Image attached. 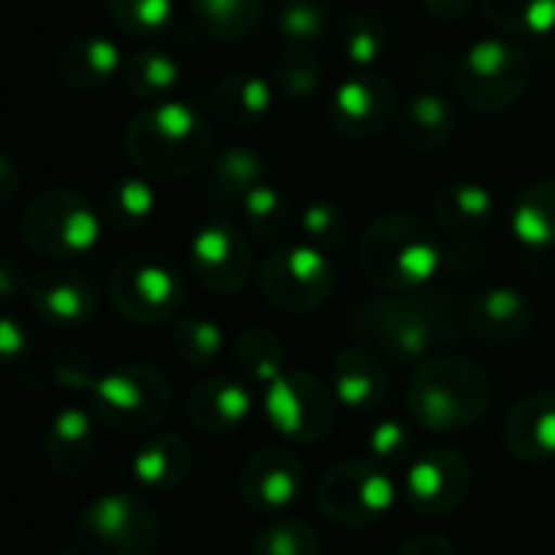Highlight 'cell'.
Masks as SVG:
<instances>
[{"label":"cell","instance_id":"6da1fadb","mask_svg":"<svg viewBox=\"0 0 555 555\" xmlns=\"http://www.w3.org/2000/svg\"><path fill=\"white\" fill-rule=\"evenodd\" d=\"M345 328L371 348L397 361H429L442 345H455L468 332V306L455 293L416 289L358 299Z\"/></svg>","mask_w":555,"mask_h":555},{"label":"cell","instance_id":"7a4b0ae2","mask_svg":"<svg viewBox=\"0 0 555 555\" xmlns=\"http://www.w3.org/2000/svg\"><path fill=\"white\" fill-rule=\"evenodd\" d=\"M124 153L140 176L156 182L189 179L211 166L215 133L195 104L166 98L143 104L124 127Z\"/></svg>","mask_w":555,"mask_h":555},{"label":"cell","instance_id":"3957f363","mask_svg":"<svg viewBox=\"0 0 555 555\" xmlns=\"http://www.w3.org/2000/svg\"><path fill=\"white\" fill-rule=\"evenodd\" d=\"M358 260L377 289L416 293L446 270V244L426 218L390 211L367 224Z\"/></svg>","mask_w":555,"mask_h":555},{"label":"cell","instance_id":"277c9868","mask_svg":"<svg viewBox=\"0 0 555 555\" xmlns=\"http://www.w3.org/2000/svg\"><path fill=\"white\" fill-rule=\"evenodd\" d=\"M494 384L468 358L439 354L420 361L406 384V406L426 433H465L491 406Z\"/></svg>","mask_w":555,"mask_h":555},{"label":"cell","instance_id":"5b68a950","mask_svg":"<svg viewBox=\"0 0 555 555\" xmlns=\"http://www.w3.org/2000/svg\"><path fill=\"white\" fill-rule=\"evenodd\" d=\"M104 215L75 189H42L20 215V241L42 260H72L101 241Z\"/></svg>","mask_w":555,"mask_h":555},{"label":"cell","instance_id":"8992f818","mask_svg":"<svg viewBox=\"0 0 555 555\" xmlns=\"http://www.w3.org/2000/svg\"><path fill=\"white\" fill-rule=\"evenodd\" d=\"M172 410V387L169 380L140 361L120 364L98 377L91 390V413L94 420L120 436H137L156 429Z\"/></svg>","mask_w":555,"mask_h":555},{"label":"cell","instance_id":"52a82bcc","mask_svg":"<svg viewBox=\"0 0 555 555\" xmlns=\"http://www.w3.org/2000/svg\"><path fill=\"white\" fill-rule=\"evenodd\" d=\"M75 540L85 555H153L163 540V524L146 501L114 491L85 504Z\"/></svg>","mask_w":555,"mask_h":555},{"label":"cell","instance_id":"ba28073f","mask_svg":"<svg viewBox=\"0 0 555 555\" xmlns=\"http://www.w3.org/2000/svg\"><path fill=\"white\" fill-rule=\"evenodd\" d=\"M533 81L530 55L507 39H478L455 68L459 98L478 114L514 107Z\"/></svg>","mask_w":555,"mask_h":555},{"label":"cell","instance_id":"9c48e42d","mask_svg":"<svg viewBox=\"0 0 555 555\" xmlns=\"http://www.w3.org/2000/svg\"><path fill=\"white\" fill-rule=\"evenodd\" d=\"M107 302L137 325L169 322L185 302V280L163 254H130L111 270Z\"/></svg>","mask_w":555,"mask_h":555},{"label":"cell","instance_id":"30bf717a","mask_svg":"<svg viewBox=\"0 0 555 555\" xmlns=\"http://www.w3.org/2000/svg\"><path fill=\"white\" fill-rule=\"evenodd\" d=\"M335 263L332 254L296 241L283 244L273 254H267L260 267V293L263 299L289 315H306L312 309H322L332 299L335 289Z\"/></svg>","mask_w":555,"mask_h":555},{"label":"cell","instance_id":"8fae6325","mask_svg":"<svg viewBox=\"0 0 555 555\" xmlns=\"http://www.w3.org/2000/svg\"><path fill=\"white\" fill-rule=\"evenodd\" d=\"M397 501V488L390 475L377 462L351 459L325 472L315 488L319 514L345 530H364L377 524Z\"/></svg>","mask_w":555,"mask_h":555},{"label":"cell","instance_id":"7c38bea8","mask_svg":"<svg viewBox=\"0 0 555 555\" xmlns=\"http://www.w3.org/2000/svg\"><path fill=\"white\" fill-rule=\"evenodd\" d=\"M338 397L309 371H286L263 390L267 423L289 442H319L335 426Z\"/></svg>","mask_w":555,"mask_h":555},{"label":"cell","instance_id":"4fadbf2b","mask_svg":"<svg viewBox=\"0 0 555 555\" xmlns=\"http://www.w3.org/2000/svg\"><path fill=\"white\" fill-rule=\"evenodd\" d=\"M397 120V88L374 68H358L338 81L328 101V124L345 140H371Z\"/></svg>","mask_w":555,"mask_h":555},{"label":"cell","instance_id":"5bb4252c","mask_svg":"<svg viewBox=\"0 0 555 555\" xmlns=\"http://www.w3.org/2000/svg\"><path fill=\"white\" fill-rule=\"evenodd\" d=\"M189 270L208 293H241L254 276V247L241 228L208 221L189 241Z\"/></svg>","mask_w":555,"mask_h":555},{"label":"cell","instance_id":"9a60e30c","mask_svg":"<svg viewBox=\"0 0 555 555\" xmlns=\"http://www.w3.org/2000/svg\"><path fill=\"white\" fill-rule=\"evenodd\" d=\"M472 494V465L459 449H426L406 468V501L420 517H449Z\"/></svg>","mask_w":555,"mask_h":555},{"label":"cell","instance_id":"2e32d148","mask_svg":"<svg viewBox=\"0 0 555 555\" xmlns=\"http://www.w3.org/2000/svg\"><path fill=\"white\" fill-rule=\"evenodd\" d=\"M26 299L36 319L55 328H81L94 319L101 306V293L94 280L85 270H75L65 263L39 270L26 286Z\"/></svg>","mask_w":555,"mask_h":555},{"label":"cell","instance_id":"e0dca14e","mask_svg":"<svg viewBox=\"0 0 555 555\" xmlns=\"http://www.w3.org/2000/svg\"><path fill=\"white\" fill-rule=\"evenodd\" d=\"M237 491L244 498L247 507L263 511V514H276L286 511L289 504H296L306 491V468L302 462L280 446H267L257 449L237 478Z\"/></svg>","mask_w":555,"mask_h":555},{"label":"cell","instance_id":"ac0fdd59","mask_svg":"<svg viewBox=\"0 0 555 555\" xmlns=\"http://www.w3.org/2000/svg\"><path fill=\"white\" fill-rule=\"evenodd\" d=\"M254 400L250 390L241 377H205L192 387L189 400H185V416L198 433L208 436H224L241 429L250 420Z\"/></svg>","mask_w":555,"mask_h":555},{"label":"cell","instance_id":"d6986e66","mask_svg":"<svg viewBox=\"0 0 555 555\" xmlns=\"http://www.w3.org/2000/svg\"><path fill=\"white\" fill-rule=\"evenodd\" d=\"M124 52L117 49L114 39L98 36V33H81L68 39L55 52V75L65 88L72 91H98L107 81L120 78L124 72Z\"/></svg>","mask_w":555,"mask_h":555},{"label":"cell","instance_id":"ffe728a7","mask_svg":"<svg viewBox=\"0 0 555 555\" xmlns=\"http://www.w3.org/2000/svg\"><path fill=\"white\" fill-rule=\"evenodd\" d=\"M267 182V156L254 146H228L205 169V202L211 211H237L244 198Z\"/></svg>","mask_w":555,"mask_h":555},{"label":"cell","instance_id":"44dd1931","mask_svg":"<svg viewBox=\"0 0 555 555\" xmlns=\"http://www.w3.org/2000/svg\"><path fill=\"white\" fill-rule=\"evenodd\" d=\"M504 446L527 465L555 459V393H527L504 416Z\"/></svg>","mask_w":555,"mask_h":555},{"label":"cell","instance_id":"7402d4cb","mask_svg":"<svg viewBox=\"0 0 555 555\" xmlns=\"http://www.w3.org/2000/svg\"><path fill=\"white\" fill-rule=\"evenodd\" d=\"M390 371L387 364L364 345L345 348L332 361V390L341 406L367 413L387 403L390 397Z\"/></svg>","mask_w":555,"mask_h":555},{"label":"cell","instance_id":"603a6c76","mask_svg":"<svg viewBox=\"0 0 555 555\" xmlns=\"http://www.w3.org/2000/svg\"><path fill=\"white\" fill-rule=\"evenodd\" d=\"M494 215H498L494 192L475 179H455L433 195V218L455 241H475L491 228Z\"/></svg>","mask_w":555,"mask_h":555},{"label":"cell","instance_id":"cb8c5ba5","mask_svg":"<svg viewBox=\"0 0 555 555\" xmlns=\"http://www.w3.org/2000/svg\"><path fill=\"white\" fill-rule=\"evenodd\" d=\"M273 94H276V88L267 78H260L254 72H228L211 85L205 107L218 124L247 130V127H257L270 114Z\"/></svg>","mask_w":555,"mask_h":555},{"label":"cell","instance_id":"d4e9b609","mask_svg":"<svg viewBox=\"0 0 555 555\" xmlns=\"http://www.w3.org/2000/svg\"><path fill=\"white\" fill-rule=\"evenodd\" d=\"M533 302L514 286H494L468 302V332L485 341L511 345L533 328Z\"/></svg>","mask_w":555,"mask_h":555},{"label":"cell","instance_id":"484cf974","mask_svg":"<svg viewBox=\"0 0 555 555\" xmlns=\"http://www.w3.org/2000/svg\"><path fill=\"white\" fill-rule=\"evenodd\" d=\"M42 452L46 462L59 472V475H81L98 452V420L94 413L81 410V406H65L59 410L42 436Z\"/></svg>","mask_w":555,"mask_h":555},{"label":"cell","instance_id":"4316f807","mask_svg":"<svg viewBox=\"0 0 555 555\" xmlns=\"http://www.w3.org/2000/svg\"><path fill=\"white\" fill-rule=\"evenodd\" d=\"M393 130L403 150L436 153L455 130V107L442 91H420L397 111Z\"/></svg>","mask_w":555,"mask_h":555},{"label":"cell","instance_id":"83f0119b","mask_svg":"<svg viewBox=\"0 0 555 555\" xmlns=\"http://www.w3.org/2000/svg\"><path fill=\"white\" fill-rule=\"evenodd\" d=\"M130 475L140 488L172 491V488L185 485L192 475V449L176 433H156L133 452Z\"/></svg>","mask_w":555,"mask_h":555},{"label":"cell","instance_id":"f1b7e54d","mask_svg":"<svg viewBox=\"0 0 555 555\" xmlns=\"http://www.w3.org/2000/svg\"><path fill=\"white\" fill-rule=\"evenodd\" d=\"M120 81L137 101H166L182 81V59L169 46H140L124 59Z\"/></svg>","mask_w":555,"mask_h":555},{"label":"cell","instance_id":"f546056e","mask_svg":"<svg viewBox=\"0 0 555 555\" xmlns=\"http://www.w3.org/2000/svg\"><path fill=\"white\" fill-rule=\"evenodd\" d=\"M156 185L146 176H117L111 179V185L104 189V202H101V215L104 224L117 234H133L140 228H146L156 215Z\"/></svg>","mask_w":555,"mask_h":555},{"label":"cell","instance_id":"4dcf8cb0","mask_svg":"<svg viewBox=\"0 0 555 555\" xmlns=\"http://www.w3.org/2000/svg\"><path fill=\"white\" fill-rule=\"evenodd\" d=\"M514 237L530 250L555 247V179H533L514 202L511 211Z\"/></svg>","mask_w":555,"mask_h":555},{"label":"cell","instance_id":"1f68e13d","mask_svg":"<svg viewBox=\"0 0 555 555\" xmlns=\"http://www.w3.org/2000/svg\"><path fill=\"white\" fill-rule=\"evenodd\" d=\"M231 361L244 384L263 390L286 374V348L270 328H244L231 345Z\"/></svg>","mask_w":555,"mask_h":555},{"label":"cell","instance_id":"d6a6232c","mask_svg":"<svg viewBox=\"0 0 555 555\" xmlns=\"http://www.w3.org/2000/svg\"><path fill=\"white\" fill-rule=\"evenodd\" d=\"M393 29L390 20L374 10V7H354L345 13L341 26H338V46L341 55L358 65V68H371L374 62L384 59V52L390 49Z\"/></svg>","mask_w":555,"mask_h":555},{"label":"cell","instance_id":"836d02e7","mask_svg":"<svg viewBox=\"0 0 555 555\" xmlns=\"http://www.w3.org/2000/svg\"><path fill=\"white\" fill-rule=\"evenodd\" d=\"M325 85V65L309 46H286L273 62V88L293 104H309Z\"/></svg>","mask_w":555,"mask_h":555},{"label":"cell","instance_id":"e575fe53","mask_svg":"<svg viewBox=\"0 0 555 555\" xmlns=\"http://www.w3.org/2000/svg\"><path fill=\"white\" fill-rule=\"evenodd\" d=\"M192 20L218 42H234L254 33L263 0H189Z\"/></svg>","mask_w":555,"mask_h":555},{"label":"cell","instance_id":"d590c367","mask_svg":"<svg viewBox=\"0 0 555 555\" xmlns=\"http://www.w3.org/2000/svg\"><path fill=\"white\" fill-rule=\"evenodd\" d=\"M169 341H172V354L185 367H192V371H205L224 351V332L218 328V322H211L205 315H185V319H179L172 325Z\"/></svg>","mask_w":555,"mask_h":555},{"label":"cell","instance_id":"8d00e7d4","mask_svg":"<svg viewBox=\"0 0 555 555\" xmlns=\"http://www.w3.org/2000/svg\"><path fill=\"white\" fill-rule=\"evenodd\" d=\"M481 13L507 33L546 36L555 29V0H481Z\"/></svg>","mask_w":555,"mask_h":555},{"label":"cell","instance_id":"74e56055","mask_svg":"<svg viewBox=\"0 0 555 555\" xmlns=\"http://www.w3.org/2000/svg\"><path fill=\"white\" fill-rule=\"evenodd\" d=\"M237 215H241V224L260 241H280L289 228V202L273 182L257 185L244 198Z\"/></svg>","mask_w":555,"mask_h":555},{"label":"cell","instance_id":"f35d334b","mask_svg":"<svg viewBox=\"0 0 555 555\" xmlns=\"http://www.w3.org/2000/svg\"><path fill=\"white\" fill-rule=\"evenodd\" d=\"M299 234L306 244H312L325 254H335L351 241V218L338 202L319 198L299 211Z\"/></svg>","mask_w":555,"mask_h":555},{"label":"cell","instance_id":"ab89813d","mask_svg":"<svg viewBox=\"0 0 555 555\" xmlns=\"http://www.w3.org/2000/svg\"><path fill=\"white\" fill-rule=\"evenodd\" d=\"M332 13L325 0H283L276 13V33L289 46H315L328 33Z\"/></svg>","mask_w":555,"mask_h":555},{"label":"cell","instance_id":"60d3db41","mask_svg":"<svg viewBox=\"0 0 555 555\" xmlns=\"http://www.w3.org/2000/svg\"><path fill=\"white\" fill-rule=\"evenodd\" d=\"M107 16L130 36L150 39L176 20V0H104Z\"/></svg>","mask_w":555,"mask_h":555},{"label":"cell","instance_id":"b9f144b4","mask_svg":"<svg viewBox=\"0 0 555 555\" xmlns=\"http://www.w3.org/2000/svg\"><path fill=\"white\" fill-rule=\"evenodd\" d=\"M322 543L302 520H276L250 540V555H319Z\"/></svg>","mask_w":555,"mask_h":555},{"label":"cell","instance_id":"7bdbcfd3","mask_svg":"<svg viewBox=\"0 0 555 555\" xmlns=\"http://www.w3.org/2000/svg\"><path fill=\"white\" fill-rule=\"evenodd\" d=\"M49 377L62 387V390H94L98 384V374H94V358L81 348H55L49 354Z\"/></svg>","mask_w":555,"mask_h":555},{"label":"cell","instance_id":"ee69618b","mask_svg":"<svg viewBox=\"0 0 555 555\" xmlns=\"http://www.w3.org/2000/svg\"><path fill=\"white\" fill-rule=\"evenodd\" d=\"M367 449L374 462H403L413 452V433L400 420H380L367 433Z\"/></svg>","mask_w":555,"mask_h":555},{"label":"cell","instance_id":"f6af8a7d","mask_svg":"<svg viewBox=\"0 0 555 555\" xmlns=\"http://www.w3.org/2000/svg\"><path fill=\"white\" fill-rule=\"evenodd\" d=\"M0 351L10 367H20L23 361H29V332L16 315L0 319Z\"/></svg>","mask_w":555,"mask_h":555},{"label":"cell","instance_id":"bcb514c9","mask_svg":"<svg viewBox=\"0 0 555 555\" xmlns=\"http://www.w3.org/2000/svg\"><path fill=\"white\" fill-rule=\"evenodd\" d=\"M446 270L452 276H478L485 270V254L475 247V241H455L446 247Z\"/></svg>","mask_w":555,"mask_h":555},{"label":"cell","instance_id":"7dc6e473","mask_svg":"<svg viewBox=\"0 0 555 555\" xmlns=\"http://www.w3.org/2000/svg\"><path fill=\"white\" fill-rule=\"evenodd\" d=\"M397 555H459L455 543L446 537V533H436V530H426V533H413Z\"/></svg>","mask_w":555,"mask_h":555},{"label":"cell","instance_id":"c3c4849f","mask_svg":"<svg viewBox=\"0 0 555 555\" xmlns=\"http://www.w3.org/2000/svg\"><path fill=\"white\" fill-rule=\"evenodd\" d=\"M423 7L429 10V16H436L442 23H455L459 16L468 13L472 0H423Z\"/></svg>","mask_w":555,"mask_h":555},{"label":"cell","instance_id":"681fc988","mask_svg":"<svg viewBox=\"0 0 555 555\" xmlns=\"http://www.w3.org/2000/svg\"><path fill=\"white\" fill-rule=\"evenodd\" d=\"M0 293H3V302H13V299H16V263H13V260H3V270H0Z\"/></svg>","mask_w":555,"mask_h":555},{"label":"cell","instance_id":"f907efd6","mask_svg":"<svg viewBox=\"0 0 555 555\" xmlns=\"http://www.w3.org/2000/svg\"><path fill=\"white\" fill-rule=\"evenodd\" d=\"M59 555H85V553H81V550H78V553H59Z\"/></svg>","mask_w":555,"mask_h":555}]
</instances>
